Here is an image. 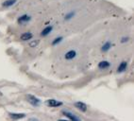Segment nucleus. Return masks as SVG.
I'll list each match as a JSON object with an SVG mask.
<instances>
[{
	"label": "nucleus",
	"instance_id": "obj_6",
	"mask_svg": "<svg viewBox=\"0 0 134 121\" xmlns=\"http://www.w3.org/2000/svg\"><path fill=\"white\" fill-rule=\"evenodd\" d=\"M127 66H129V63H127V60H123L122 63L119 64V66L117 67V73L121 74V73L126 72L127 69Z\"/></svg>",
	"mask_w": 134,
	"mask_h": 121
},
{
	"label": "nucleus",
	"instance_id": "obj_4",
	"mask_svg": "<svg viewBox=\"0 0 134 121\" xmlns=\"http://www.w3.org/2000/svg\"><path fill=\"white\" fill-rule=\"evenodd\" d=\"M62 114H63V116H64L65 117H67L68 119H70V120H72V121L80 120V117L77 116L75 114H73V113H71V112H69V111H62Z\"/></svg>",
	"mask_w": 134,
	"mask_h": 121
},
{
	"label": "nucleus",
	"instance_id": "obj_5",
	"mask_svg": "<svg viewBox=\"0 0 134 121\" xmlns=\"http://www.w3.org/2000/svg\"><path fill=\"white\" fill-rule=\"evenodd\" d=\"M75 107H76L77 110H79L80 112H83V113L87 112V110H88V106H87L84 102H81V101L75 102Z\"/></svg>",
	"mask_w": 134,
	"mask_h": 121
},
{
	"label": "nucleus",
	"instance_id": "obj_10",
	"mask_svg": "<svg viewBox=\"0 0 134 121\" xmlns=\"http://www.w3.org/2000/svg\"><path fill=\"white\" fill-rule=\"evenodd\" d=\"M52 30H53V26H47V27H46L43 30H42L41 36L46 37L47 35H49V34L52 32Z\"/></svg>",
	"mask_w": 134,
	"mask_h": 121
},
{
	"label": "nucleus",
	"instance_id": "obj_8",
	"mask_svg": "<svg viewBox=\"0 0 134 121\" xmlns=\"http://www.w3.org/2000/svg\"><path fill=\"white\" fill-rule=\"evenodd\" d=\"M77 57V51L76 50H69L67 51L64 55V59L67 60H71Z\"/></svg>",
	"mask_w": 134,
	"mask_h": 121
},
{
	"label": "nucleus",
	"instance_id": "obj_15",
	"mask_svg": "<svg viewBox=\"0 0 134 121\" xmlns=\"http://www.w3.org/2000/svg\"><path fill=\"white\" fill-rule=\"evenodd\" d=\"M76 15V12H68L67 14H65V16H64V20L65 21H69V20H71L73 18V17Z\"/></svg>",
	"mask_w": 134,
	"mask_h": 121
},
{
	"label": "nucleus",
	"instance_id": "obj_1",
	"mask_svg": "<svg viewBox=\"0 0 134 121\" xmlns=\"http://www.w3.org/2000/svg\"><path fill=\"white\" fill-rule=\"evenodd\" d=\"M26 100L34 107L40 106L42 103L41 99H39L38 97H36L35 96H33V95H27V96H26Z\"/></svg>",
	"mask_w": 134,
	"mask_h": 121
},
{
	"label": "nucleus",
	"instance_id": "obj_13",
	"mask_svg": "<svg viewBox=\"0 0 134 121\" xmlns=\"http://www.w3.org/2000/svg\"><path fill=\"white\" fill-rule=\"evenodd\" d=\"M9 114L12 119H21L26 116V114H20V113H10Z\"/></svg>",
	"mask_w": 134,
	"mask_h": 121
},
{
	"label": "nucleus",
	"instance_id": "obj_12",
	"mask_svg": "<svg viewBox=\"0 0 134 121\" xmlns=\"http://www.w3.org/2000/svg\"><path fill=\"white\" fill-rule=\"evenodd\" d=\"M16 2H17V0H5V1L2 3V7L10 8L14 5V4H16Z\"/></svg>",
	"mask_w": 134,
	"mask_h": 121
},
{
	"label": "nucleus",
	"instance_id": "obj_17",
	"mask_svg": "<svg viewBox=\"0 0 134 121\" xmlns=\"http://www.w3.org/2000/svg\"><path fill=\"white\" fill-rule=\"evenodd\" d=\"M129 37H123L122 40H121V43H122V44H124V43H127V42H129Z\"/></svg>",
	"mask_w": 134,
	"mask_h": 121
},
{
	"label": "nucleus",
	"instance_id": "obj_16",
	"mask_svg": "<svg viewBox=\"0 0 134 121\" xmlns=\"http://www.w3.org/2000/svg\"><path fill=\"white\" fill-rule=\"evenodd\" d=\"M39 43H40L39 40H33V41H31L30 43H29V46H30V47H36V46H38Z\"/></svg>",
	"mask_w": 134,
	"mask_h": 121
},
{
	"label": "nucleus",
	"instance_id": "obj_2",
	"mask_svg": "<svg viewBox=\"0 0 134 121\" xmlns=\"http://www.w3.org/2000/svg\"><path fill=\"white\" fill-rule=\"evenodd\" d=\"M31 16L29 14H23L17 19V22L19 25H26L29 22H30Z\"/></svg>",
	"mask_w": 134,
	"mask_h": 121
},
{
	"label": "nucleus",
	"instance_id": "obj_14",
	"mask_svg": "<svg viewBox=\"0 0 134 121\" xmlns=\"http://www.w3.org/2000/svg\"><path fill=\"white\" fill-rule=\"evenodd\" d=\"M62 41H63V37H62V36H59V37H57V38H55L54 40H53L52 43H51V45L55 46H57V45L60 44Z\"/></svg>",
	"mask_w": 134,
	"mask_h": 121
},
{
	"label": "nucleus",
	"instance_id": "obj_11",
	"mask_svg": "<svg viewBox=\"0 0 134 121\" xmlns=\"http://www.w3.org/2000/svg\"><path fill=\"white\" fill-rule=\"evenodd\" d=\"M111 46H113V44H111L110 42H109V41L106 42L105 44H103V46H101V51L104 52V53H106V52H108V51L110 50Z\"/></svg>",
	"mask_w": 134,
	"mask_h": 121
},
{
	"label": "nucleus",
	"instance_id": "obj_9",
	"mask_svg": "<svg viewBox=\"0 0 134 121\" xmlns=\"http://www.w3.org/2000/svg\"><path fill=\"white\" fill-rule=\"evenodd\" d=\"M33 38V34L31 33V32L27 31V32H25V33H23L20 36V39H21V41L23 42H26V41H29V40H31V39Z\"/></svg>",
	"mask_w": 134,
	"mask_h": 121
},
{
	"label": "nucleus",
	"instance_id": "obj_7",
	"mask_svg": "<svg viewBox=\"0 0 134 121\" xmlns=\"http://www.w3.org/2000/svg\"><path fill=\"white\" fill-rule=\"evenodd\" d=\"M110 66H111V64H110V63L108 62V60H101L97 64V67L99 68L100 70H106V69L110 68Z\"/></svg>",
	"mask_w": 134,
	"mask_h": 121
},
{
	"label": "nucleus",
	"instance_id": "obj_3",
	"mask_svg": "<svg viewBox=\"0 0 134 121\" xmlns=\"http://www.w3.org/2000/svg\"><path fill=\"white\" fill-rule=\"evenodd\" d=\"M46 104L48 107H52V108H56V107H60L62 106V101H59V100H56V99H47L46 101Z\"/></svg>",
	"mask_w": 134,
	"mask_h": 121
}]
</instances>
